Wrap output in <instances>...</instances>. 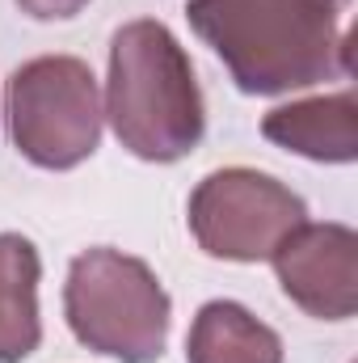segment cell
<instances>
[{
  "mask_svg": "<svg viewBox=\"0 0 358 363\" xmlns=\"http://www.w3.org/2000/svg\"><path fill=\"white\" fill-rule=\"evenodd\" d=\"M346 0H185V21L224 60L241 93L278 97L350 77Z\"/></svg>",
  "mask_w": 358,
  "mask_h": 363,
  "instance_id": "6da1fadb",
  "label": "cell"
},
{
  "mask_svg": "<svg viewBox=\"0 0 358 363\" xmlns=\"http://www.w3.org/2000/svg\"><path fill=\"white\" fill-rule=\"evenodd\" d=\"M101 110L118 144L139 161L169 165L198 148L207 110L194 64L169 26L131 21L114 34Z\"/></svg>",
  "mask_w": 358,
  "mask_h": 363,
  "instance_id": "7a4b0ae2",
  "label": "cell"
},
{
  "mask_svg": "<svg viewBox=\"0 0 358 363\" xmlns=\"http://www.w3.org/2000/svg\"><path fill=\"white\" fill-rule=\"evenodd\" d=\"M64 313L81 347L118 363H156L169 342V291L144 258L97 245L72 258Z\"/></svg>",
  "mask_w": 358,
  "mask_h": 363,
  "instance_id": "3957f363",
  "label": "cell"
},
{
  "mask_svg": "<svg viewBox=\"0 0 358 363\" xmlns=\"http://www.w3.org/2000/svg\"><path fill=\"white\" fill-rule=\"evenodd\" d=\"M13 148L38 169H76L101 144V89L85 60L38 55L8 77Z\"/></svg>",
  "mask_w": 358,
  "mask_h": 363,
  "instance_id": "277c9868",
  "label": "cell"
},
{
  "mask_svg": "<svg viewBox=\"0 0 358 363\" xmlns=\"http://www.w3.org/2000/svg\"><path fill=\"white\" fill-rule=\"evenodd\" d=\"M308 220L304 199L258 169H215L190 194V233L224 262H266L287 233Z\"/></svg>",
  "mask_w": 358,
  "mask_h": 363,
  "instance_id": "5b68a950",
  "label": "cell"
},
{
  "mask_svg": "<svg viewBox=\"0 0 358 363\" xmlns=\"http://www.w3.org/2000/svg\"><path fill=\"white\" fill-rule=\"evenodd\" d=\"M274 274L308 317L350 321L358 308V237L350 224H299L270 254Z\"/></svg>",
  "mask_w": 358,
  "mask_h": 363,
  "instance_id": "8992f818",
  "label": "cell"
},
{
  "mask_svg": "<svg viewBox=\"0 0 358 363\" xmlns=\"http://www.w3.org/2000/svg\"><path fill=\"white\" fill-rule=\"evenodd\" d=\"M262 135L295 157L321 165H350L358 157V101L350 89H342L274 106L262 118Z\"/></svg>",
  "mask_w": 358,
  "mask_h": 363,
  "instance_id": "52a82bcc",
  "label": "cell"
},
{
  "mask_svg": "<svg viewBox=\"0 0 358 363\" xmlns=\"http://www.w3.org/2000/svg\"><path fill=\"white\" fill-rule=\"evenodd\" d=\"M38 250L21 233H0V363L30 359L42 342Z\"/></svg>",
  "mask_w": 358,
  "mask_h": 363,
  "instance_id": "ba28073f",
  "label": "cell"
},
{
  "mask_svg": "<svg viewBox=\"0 0 358 363\" xmlns=\"http://www.w3.org/2000/svg\"><path fill=\"white\" fill-rule=\"evenodd\" d=\"M185 363H282V338L245 304L211 300L190 325Z\"/></svg>",
  "mask_w": 358,
  "mask_h": 363,
  "instance_id": "9c48e42d",
  "label": "cell"
},
{
  "mask_svg": "<svg viewBox=\"0 0 358 363\" xmlns=\"http://www.w3.org/2000/svg\"><path fill=\"white\" fill-rule=\"evenodd\" d=\"M85 4H89V0H17V9L30 13V17H38V21H68V17H76Z\"/></svg>",
  "mask_w": 358,
  "mask_h": 363,
  "instance_id": "30bf717a",
  "label": "cell"
}]
</instances>
